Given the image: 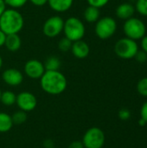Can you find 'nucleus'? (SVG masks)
Returning a JSON list of instances; mask_svg holds the SVG:
<instances>
[{
	"label": "nucleus",
	"mask_w": 147,
	"mask_h": 148,
	"mask_svg": "<svg viewBox=\"0 0 147 148\" xmlns=\"http://www.w3.org/2000/svg\"><path fill=\"white\" fill-rule=\"evenodd\" d=\"M40 85L45 93L51 95H57L66 90L68 82L66 76L60 70H46L40 78Z\"/></svg>",
	"instance_id": "1"
},
{
	"label": "nucleus",
	"mask_w": 147,
	"mask_h": 148,
	"mask_svg": "<svg viewBox=\"0 0 147 148\" xmlns=\"http://www.w3.org/2000/svg\"><path fill=\"white\" fill-rule=\"evenodd\" d=\"M23 25V16L16 9L8 8L0 16V29L6 35L18 34Z\"/></svg>",
	"instance_id": "2"
},
{
	"label": "nucleus",
	"mask_w": 147,
	"mask_h": 148,
	"mask_svg": "<svg viewBox=\"0 0 147 148\" xmlns=\"http://www.w3.org/2000/svg\"><path fill=\"white\" fill-rule=\"evenodd\" d=\"M65 37L72 42L81 40L86 33L84 23L78 17L70 16L64 21L63 31Z\"/></svg>",
	"instance_id": "3"
},
{
	"label": "nucleus",
	"mask_w": 147,
	"mask_h": 148,
	"mask_svg": "<svg viewBox=\"0 0 147 148\" xmlns=\"http://www.w3.org/2000/svg\"><path fill=\"white\" fill-rule=\"evenodd\" d=\"M138 51L139 45L136 41L127 37L119 39L114 45V52L121 59H133Z\"/></svg>",
	"instance_id": "4"
},
{
	"label": "nucleus",
	"mask_w": 147,
	"mask_h": 148,
	"mask_svg": "<svg viewBox=\"0 0 147 148\" xmlns=\"http://www.w3.org/2000/svg\"><path fill=\"white\" fill-rule=\"evenodd\" d=\"M123 30L126 37L136 41L140 40L146 36V27L143 21H141L140 19L137 17H131L125 21Z\"/></svg>",
	"instance_id": "5"
},
{
	"label": "nucleus",
	"mask_w": 147,
	"mask_h": 148,
	"mask_svg": "<svg viewBox=\"0 0 147 148\" xmlns=\"http://www.w3.org/2000/svg\"><path fill=\"white\" fill-rule=\"evenodd\" d=\"M117 30V23L111 16H104L95 23V35L102 40L112 37Z\"/></svg>",
	"instance_id": "6"
},
{
	"label": "nucleus",
	"mask_w": 147,
	"mask_h": 148,
	"mask_svg": "<svg viewBox=\"0 0 147 148\" xmlns=\"http://www.w3.org/2000/svg\"><path fill=\"white\" fill-rule=\"evenodd\" d=\"M105 140L104 132L101 128L94 127L87 130L81 141L85 148H102Z\"/></svg>",
	"instance_id": "7"
},
{
	"label": "nucleus",
	"mask_w": 147,
	"mask_h": 148,
	"mask_svg": "<svg viewBox=\"0 0 147 148\" xmlns=\"http://www.w3.org/2000/svg\"><path fill=\"white\" fill-rule=\"evenodd\" d=\"M64 20L60 16H52L43 23L42 32L49 38H55L63 31Z\"/></svg>",
	"instance_id": "8"
},
{
	"label": "nucleus",
	"mask_w": 147,
	"mask_h": 148,
	"mask_svg": "<svg viewBox=\"0 0 147 148\" xmlns=\"http://www.w3.org/2000/svg\"><path fill=\"white\" fill-rule=\"evenodd\" d=\"M16 104L19 108L20 110L24 112H30L33 111L37 105L36 97L30 92H21L16 95Z\"/></svg>",
	"instance_id": "9"
},
{
	"label": "nucleus",
	"mask_w": 147,
	"mask_h": 148,
	"mask_svg": "<svg viewBox=\"0 0 147 148\" xmlns=\"http://www.w3.org/2000/svg\"><path fill=\"white\" fill-rule=\"evenodd\" d=\"M23 70L29 78L34 80L40 79L46 71L43 63L36 59H30L27 61L24 64Z\"/></svg>",
	"instance_id": "10"
},
{
	"label": "nucleus",
	"mask_w": 147,
	"mask_h": 148,
	"mask_svg": "<svg viewBox=\"0 0 147 148\" xmlns=\"http://www.w3.org/2000/svg\"><path fill=\"white\" fill-rule=\"evenodd\" d=\"M2 79L4 82V83H6L7 85L11 86V87H16V86L20 85L23 82V75L19 69L10 68V69H5L3 72Z\"/></svg>",
	"instance_id": "11"
},
{
	"label": "nucleus",
	"mask_w": 147,
	"mask_h": 148,
	"mask_svg": "<svg viewBox=\"0 0 147 148\" xmlns=\"http://www.w3.org/2000/svg\"><path fill=\"white\" fill-rule=\"evenodd\" d=\"M71 52L75 58L84 59L88 56L90 53V47L82 39L78 40V41L73 42L72 47H71Z\"/></svg>",
	"instance_id": "12"
},
{
	"label": "nucleus",
	"mask_w": 147,
	"mask_h": 148,
	"mask_svg": "<svg viewBox=\"0 0 147 148\" xmlns=\"http://www.w3.org/2000/svg\"><path fill=\"white\" fill-rule=\"evenodd\" d=\"M135 12V7L129 3H123L116 8V16L122 20H127L133 17Z\"/></svg>",
	"instance_id": "13"
},
{
	"label": "nucleus",
	"mask_w": 147,
	"mask_h": 148,
	"mask_svg": "<svg viewBox=\"0 0 147 148\" xmlns=\"http://www.w3.org/2000/svg\"><path fill=\"white\" fill-rule=\"evenodd\" d=\"M4 46L9 51L16 52L20 49L22 46V39L18 34H10L6 35Z\"/></svg>",
	"instance_id": "14"
},
{
	"label": "nucleus",
	"mask_w": 147,
	"mask_h": 148,
	"mask_svg": "<svg viewBox=\"0 0 147 148\" xmlns=\"http://www.w3.org/2000/svg\"><path fill=\"white\" fill-rule=\"evenodd\" d=\"M73 3L74 0H48L50 9L58 13L68 10L72 7Z\"/></svg>",
	"instance_id": "15"
},
{
	"label": "nucleus",
	"mask_w": 147,
	"mask_h": 148,
	"mask_svg": "<svg viewBox=\"0 0 147 148\" xmlns=\"http://www.w3.org/2000/svg\"><path fill=\"white\" fill-rule=\"evenodd\" d=\"M100 9L91 5H88L83 12V17L85 21L89 23H96L100 19Z\"/></svg>",
	"instance_id": "16"
},
{
	"label": "nucleus",
	"mask_w": 147,
	"mask_h": 148,
	"mask_svg": "<svg viewBox=\"0 0 147 148\" xmlns=\"http://www.w3.org/2000/svg\"><path fill=\"white\" fill-rule=\"evenodd\" d=\"M13 121L10 115L6 113L0 112V133H7L13 127Z\"/></svg>",
	"instance_id": "17"
},
{
	"label": "nucleus",
	"mask_w": 147,
	"mask_h": 148,
	"mask_svg": "<svg viewBox=\"0 0 147 148\" xmlns=\"http://www.w3.org/2000/svg\"><path fill=\"white\" fill-rule=\"evenodd\" d=\"M43 65H44L45 70H48V71L59 70L61 68V61L58 57L52 56H49L45 60Z\"/></svg>",
	"instance_id": "18"
},
{
	"label": "nucleus",
	"mask_w": 147,
	"mask_h": 148,
	"mask_svg": "<svg viewBox=\"0 0 147 148\" xmlns=\"http://www.w3.org/2000/svg\"><path fill=\"white\" fill-rule=\"evenodd\" d=\"M16 95H15L14 92L10 91V90H6L4 92H2L0 101L3 105L12 106L16 103Z\"/></svg>",
	"instance_id": "19"
},
{
	"label": "nucleus",
	"mask_w": 147,
	"mask_h": 148,
	"mask_svg": "<svg viewBox=\"0 0 147 148\" xmlns=\"http://www.w3.org/2000/svg\"><path fill=\"white\" fill-rule=\"evenodd\" d=\"M12 118V121H13V124H16V125H20V124H23L27 120V114H26V112L24 111H17L16 113L13 114V115L11 116Z\"/></svg>",
	"instance_id": "20"
},
{
	"label": "nucleus",
	"mask_w": 147,
	"mask_h": 148,
	"mask_svg": "<svg viewBox=\"0 0 147 148\" xmlns=\"http://www.w3.org/2000/svg\"><path fill=\"white\" fill-rule=\"evenodd\" d=\"M72 43H73L72 41H70L68 38L64 36V37H62L59 41V42H58V49L62 52H68V51L71 50Z\"/></svg>",
	"instance_id": "21"
},
{
	"label": "nucleus",
	"mask_w": 147,
	"mask_h": 148,
	"mask_svg": "<svg viewBox=\"0 0 147 148\" xmlns=\"http://www.w3.org/2000/svg\"><path fill=\"white\" fill-rule=\"evenodd\" d=\"M135 10L143 16H147V0H137Z\"/></svg>",
	"instance_id": "22"
},
{
	"label": "nucleus",
	"mask_w": 147,
	"mask_h": 148,
	"mask_svg": "<svg viewBox=\"0 0 147 148\" xmlns=\"http://www.w3.org/2000/svg\"><path fill=\"white\" fill-rule=\"evenodd\" d=\"M29 0H4L7 6L12 9L18 10L22 7H23Z\"/></svg>",
	"instance_id": "23"
},
{
	"label": "nucleus",
	"mask_w": 147,
	"mask_h": 148,
	"mask_svg": "<svg viewBox=\"0 0 147 148\" xmlns=\"http://www.w3.org/2000/svg\"><path fill=\"white\" fill-rule=\"evenodd\" d=\"M137 90L142 96L147 97V77H144L137 84Z\"/></svg>",
	"instance_id": "24"
},
{
	"label": "nucleus",
	"mask_w": 147,
	"mask_h": 148,
	"mask_svg": "<svg viewBox=\"0 0 147 148\" xmlns=\"http://www.w3.org/2000/svg\"><path fill=\"white\" fill-rule=\"evenodd\" d=\"M87 2H88V5L101 9V8L106 6L108 3L109 0H87Z\"/></svg>",
	"instance_id": "25"
},
{
	"label": "nucleus",
	"mask_w": 147,
	"mask_h": 148,
	"mask_svg": "<svg viewBox=\"0 0 147 148\" xmlns=\"http://www.w3.org/2000/svg\"><path fill=\"white\" fill-rule=\"evenodd\" d=\"M134 58L139 62V63H144V62H146L147 61V54L146 52H144L143 50H141V51H138L137 52V54H136V56H134Z\"/></svg>",
	"instance_id": "26"
},
{
	"label": "nucleus",
	"mask_w": 147,
	"mask_h": 148,
	"mask_svg": "<svg viewBox=\"0 0 147 148\" xmlns=\"http://www.w3.org/2000/svg\"><path fill=\"white\" fill-rule=\"evenodd\" d=\"M119 117L123 121H126L131 117V112L127 109H125V108L121 109L119 112Z\"/></svg>",
	"instance_id": "27"
},
{
	"label": "nucleus",
	"mask_w": 147,
	"mask_h": 148,
	"mask_svg": "<svg viewBox=\"0 0 147 148\" xmlns=\"http://www.w3.org/2000/svg\"><path fill=\"white\" fill-rule=\"evenodd\" d=\"M140 115H141V119H143L147 123V101H146L141 107Z\"/></svg>",
	"instance_id": "28"
},
{
	"label": "nucleus",
	"mask_w": 147,
	"mask_h": 148,
	"mask_svg": "<svg viewBox=\"0 0 147 148\" xmlns=\"http://www.w3.org/2000/svg\"><path fill=\"white\" fill-rule=\"evenodd\" d=\"M32 4H34L35 6H43L46 3H48V0H29Z\"/></svg>",
	"instance_id": "29"
},
{
	"label": "nucleus",
	"mask_w": 147,
	"mask_h": 148,
	"mask_svg": "<svg viewBox=\"0 0 147 148\" xmlns=\"http://www.w3.org/2000/svg\"><path fill=\"white\" fill-rule=\"evenodd\" d=\"M140 40H141V42H140L141 49L144 52H146L147 54V36H145Z\"/></svg>",
	"instance_id": "30"
},
{
	"label": "nucleus",
	"mask_w": 147,
	"mask_h": 148,
	"mask_svg": "<svg viewBox=\"0 0 147 148\" xmlns=\"http://www.w3.org/2000/svg\"><path fill=\"white\" fill-rule=\"evenodd\" d=\"M68 148H85L82 141H73L69 146Z\"/></svg>",
	"instance_id": "31"
},
{
	"label": "nucleus",
	"mask_w": 147,
	"mask_h": 148,
	"mask_svg": "<svg viewBox=\"0 0 147 148\" xmlns=\"http://www.w3.org/2000/svg\"><path fill=\"white\" fill-rule=\"evenodd\" d=\"M5 38H6V34L3 33V32L0 29V47L4 46Z\"/></svg>",
	"instance_id": "32"
},
{
	"label": "nucleus",
	"mask_w": 147,
	"mask_h": 148,
	"mask_svg": "<svg viewBox=\"0 0 147 148\" xmlns=\"http://www.w3.org/2000/svg\"><path fill=\"white\" fill-rule=\"evenodd\" d=\"M6 7H7V5H6L4 0H0V16L4 12V10L7 9Z\"/></svg>",
	"instance_id": "33"
},
{
	"label": "nucleus",
	"mask_w": 147,
	"mask_h": 148,
	"mask_svg": "<svg viewBox=\"0 0 147 148\" xmlns=\"http://www.w3.org/2000/svg\"><path fill=\"white\" fill-rule=\"evenodd\" d=\"M2 67H3V59H2V57L0 56V69H2Z\"/></svg>",
	"instance_id": "34"
},
{
	"label": "nucleus",
	"mask_w": 147,
	"mask_h": 148,
	"mask_svg": "<svg viewBox=\"0 0 147 148\" xmlns=\"http://www.w3.org/2000/svg\"><path fill=\"white\" fill-rule=\"evenodd\" d=\"M1 95H2V91H1V89H0V100H1Z\"/></svg>",
	"instance_id": "35"
},
{
	"label": "nucleus",
	"mask_w": 147,
	"mask_h": 148,
	"mask_svg": "<svg viewBox=\"0 0 147 148\" xmlns=\"http://www.w3.org/2000/svg\"><path fill=\"white\" fill-rule=\"evenodd\" d=\"M50 148H55V147H50Z\"/></svg>",
	"instance_id": "36"
}]
</instances>
